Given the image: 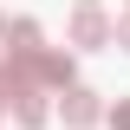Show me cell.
<instances>
[{"mask_svg": "<svg viewBox=\"0 0 130 130\" xmlns=\"http://www.w3.org/2000/svg\"><path fill=\"white\" fill-rule=\"evenodd\" d=\"M20 65H26V78H32V85H59V91L72 85V52H52V46H39V52H26Z\"/></svg>", "mask_w": 130, "mask_h": 130, "instance_id": "obj_1", "label": "cell"}, {"mask_svg": "<svg viewBox=\"0 0 130 130\" xmlns=\"http://www.w3.org/2000/svg\"><path fill=\"white\" fill-rule=\"evenodd\" d=\"M111 26H117V20H104V13H98V7H91V0H85L78 13H72V26H65V39H72V46H85V52H91V46H111Z\"/></svg>", "mask_w": 130, "mask_h": 130, "instance_id": "obj_2", "label": "cell"}, {"mask_svg": "<svg viewBox=\"0 0 130 130\" xmlns=\"http://www.w3.org/2000/svg\"><path fill=\"white\" fill-rule=\"evenodd\" d=\"M59 111H65L72 130H91L98 117H104V104H98V91H85V85H65V104H59Z\"/></svg>", "mask_w": 130, "mask_h": 130, "instance_id": "obj_3", "label": "cell"}, {"mask_svg": "<svg viewBox=\"0 0 130 130\" xmlns=\"http://www.w3.org/2000/svg\"><path fill=\"white\" fill-rule=\"evenodd\" d=\"M7 111H13V124H20V130H39V124L52 117V104L39 98V85H26V91H20L13 104H7Z\"/></svg>", "mask_w": 130, "mask_h": 130, "instance_id": "obj_4", "label": "cell"}, {"mask_svg": "<svg viewBox=\"0 0 130 130\" xmlns=\"http://www.w3.org/2000/svg\"><path fill=\"white\" fill-rule=\"evenodd\" d=\"M0 39H7V59H26V52H39V20H13Z\"/></svg>", "mask_w": 130, "mask_h": 130, "instance_id": "obj_5", "label": "cell"}, {"mask_svg": "<svg viewBox=\"0 0 130 130\" xmlns=\"http://www.w3.org/2000/svg\"><path fill=\"white\" fill-rule=\"evenodd\" d=\"M111 130H130V98H117V104H111Z\"/></svg>", "mask_w": 130, "mask_h": 130, "instance_id": "obj_6", "label": "cell"}, {"mask_svg": "<svg viewBox=\"0 0 130 130\" xmlns=\"http://www.w3.org/2000/svg\"><path fill=\"white\" fill-rule=\"evenodd\" d=\"M111 39H117V46H124V52H130V13H124V20H117V26H111Z\"/></svg>", "mask_w": 130, "mask_h": 130, "instance_id": "obj_7", "label": "cell"}, {"mask_svg": "<svg viewBox=\"0 0 130 130\" xmlns=\"http://www.w3.org/2000/svg\"><path fill=\"white\" fill-rule=\"evenodd\" d=\"M0 111H7V85H0Z\"/></svg>", "mask_w": 130, "mask_h": 130, "instance_id": "obj_8", "label": "cell"}, {"mask_svg": "<svg viewBox=\"0 0 130 130\" xmlns=\"http://www.w3.org/2000/svg\"><path fill=\"white\" fill-rule=\"evenodd\" d=\"M0 32H7V20H0Z\"/></svg>", "mask_w": 130, "mask_h": 130, "instance_id": "obj_9", "label": "cell"}]
</instances>
